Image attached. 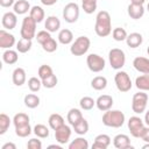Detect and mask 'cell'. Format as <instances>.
Masks as SVG:
<instances>
[{
	"instance_id": "24",
	"label": "cell",
	"mask_w": 149,
	"mask_h": 149,
	"mask_svg": "<svg viewBox=\"0 0 149 149\" xmlns=\"http://www.w3.org/2000/svg\"><path fill=\"white\" fill-rule=\"evenodd\" d=\"M19 59V55H17V51L15 50H12V49H7L3 54H2V61L8 64V65H12V64H15Z\"/></svg>"
},
{
	"instance_id": "43",
	"label": "cell",
	"mask_w": 149,
	"mask_h": 149,
	"mask_svg": "<svg viewBox=\"0 0 149 149\" xmlns=\"http://www.w3.org/2000/svg\"><path fill=\"white\" fill-rule=\"evenodd\" d=\"M58 83V79L56 77V74H51L49 77H47L45 79H42V86H44L45 88H54Z\"/></svg>"
},
{
	"instance_id": "52",
	"label": "cell",
	"mask_w": 149,
	"mask_h": 149,
	"mask_svg": "<svg viewBox=\"0 0 149 149\" xmlns=\"http://www.w3.org/2000/svg\"><path fill=\"white\" fill-rule=\"evenodd\" d=\"M133 3H140V5H143L146 0H130Z\"/></svg>"
},
{
	"instance_id": "46",
	"label": "cell",
	"mask_w": 149,
	"mask_h": 149,
	"mask_svg": "<svg viewBox=\"0 0 149 149\" xmlns=\"http://www.w3.org/2000/svg\"><path fill=\"white\" fill-rule=\"evenodd\" d=\"M28 149H41L42 148V142L37 139H30L27 143Z\"/></svg>"
},
{
	"instance_id": "32",
	"label": "cell",
	"mask_w": 149,
	"mask_h": 149,
	"mask_svg": "<svg viewBox=\"0 0 149 149\" xmlns=\"http://www.w3.org/2000/svg\"><path fill=\"white\" fill-rule=\"evenodd\" d=\"M74 133H77L78 135H85L88 132V122L83 118L80 121H78L76 125L72 126Z\"/></svg>"
},
{
	"instance_id": "37",
	"label": "cell",
	"mask_w": 149,
	"mask_h": 149,
	"mask_svg": "<svg viewBox=\"0 0 149 149\" xmlns=\"http://www.w3.org/2000/svg\"><path fill=\"white\" fill-rule=\"evenodd\" d=\"M10 122H12V120L9 119V116L7 114H5V113L0 114V135H3L8 130Z\"/></svg>"
},
{
	"instance_id": "16",
	"label": "cell",
	"mask_w": 149,
	"mask_h": 149,
	"mask_svg": "<svg viewBox=\"0 0 149 149\" xmlns=\"http://www.w3.org/2000/svg\"><path fill=\"white\" fill-rule=\"evenodd\" d=\"M113 144L116 149H128L133 148L130 144V139L126 134H118L113 139Z\"/></svg>"
},
{
	"instance_id": "42",
	"label": "cell",
	"mask_w": 149,
	"mask_h": 149,
	"mask_svg": "<svg viewBox=\"0 0 149 149\" xmlns=\"http://www.w3.org/2000/svg\"><path fill=\"white\" fill-rule=\"evenodd\" d=\"M15 134L19 137H27L31 134V127L30 125H24V126H20V127H15Z\"/></svg>"
},
{
	"instance_id": "26",
	"label": "cell",
	"mask_w": 149,
	"mask_h": 149,
	"mask_svg": "<svg viewBox=\"0 0 149 149\" xmlns=\"http://www.w3.org/2000/svg\"><path fill=\"white\" fill-rule=\"evenodd\" d=\"M48 122H49L50 128H51V129H54V130H56L57 128H59L61 126H63V125H64V119H63V116H62L61 114L54 113V114H51V115L49 116Z\"/></svg>"
},
{
	"instance_id": "6",
	"label": "cell",
	"mask_w": 149,
	"mask_h": 149,
	"mask_svg": "<svg viewBox=\"0 0 149 149\" xmlns=\"http://www.w3.org/2000/svg\"><path fill=\"white\" fill-rule=\"evenodd\" d=\"M148 104V94L144 91H140L133 95L132 99V109L136 114H141L146 111Z\"/></svg>"
},
{
	"instance_id": "3",
	"label": "cell",
	"mask_w": 149,
	"mask_h": 149,
	"mask_svg": "<svg viewBox=\"0 0 149 149\" xmlns=\"http://www.w3.org/2000/svg\"><path fill=\"white\" fill-rule=\"evenodd\" d=\"M90 45H91V41L87 36H79L71 44L70 51L73 56H83L88 51Z\"/></svg>"
},
{
	"instance_id": "55",
	"label": "cell",
	"mask_w": 149,
	"mask_h": 149,
	"mask_svg": "<svg viewBox=\"0 0 149 149\" xmlns=\"http://www.w3.org/2000/svg\"><path fill=\"white\" fill-rule=\"evenodd\" d=\"M147 10L149 12V2H148V5H147Z\"/></svg>"
},
{
	"instance_id": "33",
	"label": "cell",
	"mask_w": 149,
	"mask_h": 149,
	"mask_svg": "<svg viewBox=\"0 0 149 149\" xmlns=\"http://www.w3.org/2000/svg\"><path fill=\"white\" fill-rule=\"evenodd\" d=\"M13 123L14 127H20L29 123V116L26 113H16L13 118Z\"/></svg>"
},
{
	"instance_id": "27",
	"label": "cell",
	"mask_w": 149,
	"mask_h": 149,
	"mask_svg": "<svg viewBox=\"0 0 149 149\" xmlns=\"http://www.w3.org/2000/svg\"><path fill=\"white\" fill-rule=\"evenodd\" d=\"M66 119H68L69 123H70L71 126H73V125H76L78 121H80V120L83 119V114H81V112H80L78 108H71V109L68 112Z\"/></svg>"
},
{
	"instance_id": "31",
	"label": "cell",
	"mask_w": 149,
	"mask_h": 149,
	"mask_svg": "<svg viewBox=\"0 0 149 149\" xmlns=\"http://www.w3.org/2000/svg\"><path fill=\"white\" fill-rule=\"evenodd\" d=\"M23 102L28 108H36L40 105V98L34 93H29L24 97Z\"/></svg>"
},
{
	"instance_id": "45",
	"label": "cell",
	"mask_w": 149,
	"mask_h": 149,
	"mask_svg": "<svg viewBox=\"0 0 149 149\" xmlns=\"http://www.w3.org/2000/svg\"><path fill=\"white\" fill-rule=\"evenodd\" d=\"M36 40H37V42L42 45L44 42H47L49 38H51V35H50V33L48 31V30H41V31H38L37 34H36Z\"/></svg>"
},
{
	"instance_id": "22",
	"label": "cell",
	"mask_w": 149,
	"mask_h": 149,
	"mask_svg": "<svg viewBox=\"0 0 149 149\" xmlns=\"http://www.w3.org/2000/svg\"><path fill=\"white\" fill-rule=\"evenodd\" d=\"M13 9H14V13H16L19 15H23V14L30 12L31 7L27 0H17V1H15Z\"/></svg>"
},
{
	"instance_id": "50",
	"label": "cell",
	"mask_w": 149,
	"mask_h": 149,
	"mask_svg": "<svg viewBox=\"0 0 149 149\" xmlns=\"http://www.w3.org/2000/svg\"><path fill=\"white\" fill-rule=\"evenodd\" d=\"M57 1H58V0H41L42 5H44V6H52V5H55Z\"/></svg>"
},
{
	"instance_id": "5",
	"label": "cell",
	"mask_w": 149,
	"mask_h": 149,
	"mask_svg": "<svg viewBox=\"0 0 149 149\" xmlns=\"http://www.w3.org/2000/svg\"><path fill=\"white\" fill-rule=\"evenodd\" d=\"M108 59H109V64H111L112 69L120 70L126 63V55H125L123 50H121L119 48H114V49L109 50Z\"/></svg>"
},
{
	"instance_id": "38",
	"label": "cell",
	"mask_w": 149,
	"mask_h": 149,
	"mask_svg": "<svg viewBox=\"0 0 149 149\" xmlns=\"http://www.w3.org/2000/svg\"><path fill=\"white\" fill-rule=\"evenodd\" d=\"M95 105V100L91 97H83L80 100H79V106L81 109L84 111H90L94 107Z\"/></svg>"
},
{
	"instance_id": "30",
	"label": "cell",
	"mask_w": 149,
	"mask_h": 149,
	"mask_svg": "<svg viewBox=\"0 0 149 149\" xmlns=\"http://www.w3.org/2000/svg\"><path fill=\"white\" fill-rule=\"evenodd\" d=\"M31 45H33L31 40H27V38H22L21 37L19 40V42L16 43V50L19 52H21V54H26L31 49Z\"/></svg>"
},
{
	"instance_id": "18",
	"label": "cell",
	"mask_w": 149,
	"mask_h": 149,
	"mask_svg": "<svg viewBox=\"0 0 149 149\" xmlns=\"http://www.w3.org/2000/svg\"><path fill=\"white\" fill-rule=\"evenodd\" d=\"M111 144V137L107 134H99L95 136L94 142L92 144L93 149H106Z\"/></svg>"
},
{
	"instance_id": "36",
	"label": "cell",
	"mask_w": 149,
	"mask_h": 149,
	"mask_svg": "<svg viewBox=\"0 0 149 149\" xmlns=\"http://www.w3.org/2000/svg\"><path fill=\"white\" fill-rule=\"evenodd\" d=\"M33 132H34V134H35L37 137H40V139H45V137L49 136V128H48L45 125H42V123H37V125L34 127Z\"/></svg>"
},
{
	"instance_id": "54",
	"label": "cell",
	"mask_w": 149,
	"mask_h": 149,
	"mask_svg": "<svg viewBox=\"0 0 149 149\" xmlns=\"http://www.w3.org/2000/svg\"><path fill=\"white\" fill-rule=\"evenodd\" d=\"M149 148V142H147L144 146H143V149H148Z\"/></svg>"
},
{
	"instance_id": "39",
	"label": "cell",
	"mask_w": 149,
	"mask_h": 149,
	"mask_svg": "<svg viewBox=\"0 0 149 149\" xmlns=\"http://www.w3.org/2000/svg\"><path fill=\"white\" fill-rule=\"evenodd\" d=\"M112 36H113V40L118 41V42H121V41H126L128 34L127 31L121 28V27H118V28H114L113 31H112Z\"/></svg>"
},
{
	"instance_id": "9",
	"label": "cell",
	"mask_w": 149,
	"mask_h": 149,
	"mask_svg": "<svg viewBox=\"0 0 149 149\" xmlns=\"http://www.w3.org/2000/svg\"><path fill=\"white\" fill-rule=\"evenodd\" d=\"M86 64H87V68L92 72H100V71H102L105 69L106 62L98 54H90L86 57Z\"/></svg>"
},
{
	"instance_id": "23",
	"label": "cell",
	"mask_w": 149,
	"mask_h": 149,
	"mask_svg": "<svg viewBox=\"0 0 149 149\" xmlns=\"http://www.w3.org/2000/svg\"><path fill=\"white\" fill-rule=\"evenodd\" d=\"M72 41H73V34L70 29L64 28V29L59 30V33H58V42L59 43L65 45V44H70Z\"/></svg>"
},
{
	"instance_id": "17",
	"label": "cell",
	"mask_w": 149,
	"mask_h": 149,
	"mask_svg": "<svg viewBox=\"0 0 149 149\" xmlns=\"http://www.w3.org/2000/svg\"><path fill=\"white\" fill-rule=\"evenodd\" d=\"M127 12H128V15H129L132 19L139 20V19H141V17L143 16V14H144V7H143V5L130 2L129 6H128Z\"/></svg>"
},
{
	"instance_id": "8",
	"label": "cell",
	"mask_w": 149,
	"mask_h": 149,
	"mask_svg": "<svg viewBox=\"0 0 149 149\" xmlns=\"http://www.w3.org/2000/svg\"><path fill=\"white\" fill-rule=\"evenodd\" d=\"M79 17V6L76 2H69L63 8V19L68 23H74Z\"/></svg>"
},
{
	"instance_id": "41",
	"label": "cell",
	"mask_w": 149,
	"mask_h": 149,
	"mask_svg": "<svg viewBox=\"0 0 149 149\" xmlns=\"http://www.w3.org/2000/svg\"><path fill=\"white\" fill-rule=\"evenodd\" d=\"M41 86H42V80H41L40 78H37V77H31V78L28 79V87H29V90H30L31 92H37V91H40Z\"/></svg>"
},
{
	"instance_id": "44",
	"label": "cell",
	"mask_w": 149,
	"mask_h": 149,
	"mask_svg": "<svg viewBox=\"0 0 149 149\" xmlns=\"http://www.w3.org/2000/svg\"><path fill=\"white\" fill-rule=\"evenodd\" d=\"M42 48H43V50L47 51V52H54V51L57 50L58 44H57L56 40H54V38L51 37V38H49L47 42H44V43L42 44Z\"/></svg>"
},
{
	"instance_id": "12",
	"label": "cell",
	"mask_w": 149,
	"mask_h": 149,
	"mask_svg": "<svg viewBox=\"0 0 149 149\" xmlns=\"http://www.w3.org/2000/svg\"><path fill=\"white\" fill-rule=\"evenodd\" d=\"M15 44V36L5 29L0 30V48L2 49H10Z\"/></svg>"
},
{
	"instance_id": "14",
	"label": "cell",
	"mask_w": 149,
	"mask_h": 149,
	"mask_svg": "<svg viewBox=\"0 0 149 149\" xmlns=\"http://www.w3.org/2000/svg\"><path fill=\"white\" fill-rule=\"evenodd\" d=\"M1 23H2V27L5 29H8V30L14 29L15 26H16V23H17L16 13H14V12H7V13H5L2 15Z\"/></svg>"
},
{
	"instance_id": "11",
	"label": "cell",
	"mask_w": 149,
	"mask_h": 149,
	"mask_svg": "<svg viewBox=\"0 0 149 149\" xmlns=\"http://www.w3.org/2000/svg\"><path fill=\"white\" fill-rule=\"evenodd\" d=\"M70 136H71V128L65 123L55 130V139L59 144L68 143L70 140Z\"/></svg>"
},
{
	"instance_id": "20",
	"label": "cell",
	"mask_w": 149,
	"mask_h": 149,
	"mask_svg": "<svg viewBox=\"0 0 149 149\" xmlns=\"http://www.w3.org/2000/svg\"><path fill=\"white\" fill-rule=\"evenodd\" d=\"M27 76H26V71L22 68H16L13 73H12V80L14 83V85L16 86H22L26 83Z\"/></svg>"
},
{
	"instance_id": "1",
	"label": "cell",
	"mask_w": 149,
	"mask_h": 149,
	"mask_svg": "<svg viewBox=\"0 0 149 149\" xmlns=\"http://www.w3.org/2000/svg\"><path fill=\"white\" fill-rule=\"evenodd\" d=\"M94 31L99 37H106L112 33V20L107 10H100L97 14Z\"/></svg>"
},
{
	"instance_id": "49",
	"label": "cell",
	"mask_w": 149,
	"mask_h": 149,
	"mask_svg": "<svg viewBox=\"0 0 149 149\" xmlns=\"http://www.w3.org/2000/svg\"><path fill=\"white\" fill-rule=\"evenodd\" d=\"M1 149H16V146L12 142H7L1 147Z\"/></svg>"
},
{
	"instance_id": "48",
	"label": "cell",
	"mask_w": 149,
	"mask_h": 149,
	"mask_svg": "<svg viewBox=\"0 0 149 149\" xmlns=\"http://www.w3.org/2000/svg\"><path fill=\"white\" fill-rule=\"evenodd\" d=\"M14 3H15V0H0V6L5 8L14 6Z\"/></svg>"
},
{
	"instance_id": "28",
	"label": "cell",
	"mask_w": 149,
	"mask_h": 149,
	"mask_svg": "<svg viewBox=\"0 0 149 149\" xmlns=\"http://www.w3.org/2000/svg\"><path fill=\"white\" fill-rule=\"evenodd\" d=\"M29 15H30L37 23L42 22V21L44 20V16H45L44 10H43V8H42L41 6H33L31 9H30V12H29Z\"/></svg>"
},
{
	"instance_id": "34",
	"label": "cell",
	"mask_w": 149,
	"mask_h": 149,
	"mask_svg": "<svg viewBox=\"0 0 149 149\" xmlns=\"http://www.w3.org/2000/svg\"><path fill=\"white\" fill-rule=\"evenodd\" d=\"M98 0H81V7L86 14H93L97 9Z\"/></svg>"
},
{
	"instance_id": "25",
	"label": "cell",
	"mask_w": 149,
	"mask_h": 149,
	"mask_svg": "<svg viewBox=\"0 0 149 149\" xmlns=\"http://www.w3.org/2000/svg\"><path fill=\"white\" fill-rule=\"evenodd\" d=\"M135 86L140 91H149V73L142 74L136 77L135 79Z\"/></svg>"
},
{
	"instance_id": "51",
	"label": "cell",
	"mask_w": 149,
	"mask_h": 149,
	"mask_svg": "<svg viewBox=\"0 0 149 149\" xmlns=\"http://www.w3.org/2000/svg\"><path fill=\"white\" fill-rule=\"evenodd\" d=\"M144 123L147 125V126H149V109L146 112V114H144Z\"/></svg>"
},
{
	"instance_id": "47",
	"label": "cell",
	"mask_w": 149,
	"mask_h": 149,
	"mask_svg": "<svg viewBox=\"0 0 149 149\" xmlns=\"http://www.w3.org/2000/svg\"><path fill=\"white\" fill-rule=\"evenodd\" d=\"M140 139H142L144 142H149V126L148 127H144V129L142 130V134H141Z\"/></svg>"
},
{
	"instance_id": "21",
	"label": "cell",
	"mask_w": 149,
	"mask_h": 149,
	"mask_svg": "<svg viewBox=\"0 0 149 149\" xmlns=\"http://www.w3.org/2000/svg\"><path fill=\"white\" fill-rule=\"evenodd\" d=\"M126 42H127V45H128L129 48L135 49V48H139V47L142 44L143 37H142V35H141L140 33H130V34L127 36Z\"/></svg>"
},
{
	"instance_id": "40",
	"label": "cell",
	"mask_w": 149,
	"mask_h": 149,
	"mask_svg": "<svg viewBox=\"0 0 149 149\" xmlns=\"http://www.w3.org/2000/svg\"><path fill=\"white\" fill-rule=\"evenodd\" d=\"M54 72H52V69L50 65H47V64H43L38 68L37 70V74H38V78L42 80V79H45L47 77L51 76Z\"/></svg>"
},
{
	"instance_id": "13",
	"label": "cell",
	"mask_w": 149,
	"mask_h": 149,
	"mask_svg": "<svg viewBox=\"0 0 149 149\" xmlns=\"http://www.w3.org/2000/svg\"><path fill=\"white\" fill-rule=\"evenodd\" d=\"M113 98L108 94H102V95H99L98 99L95 100V106L98 107L99 111L101 112H106L108 109L112 108L113 106Z\"/></svg>"
},
{
	"instance_id": "10",
	"label": "cell",
	"mask_w": 149,
	"mask_h": 149,
	"mask_svg": "<svg viewBox=\"0 0 149 149\" xmlns=\"http://www.w3.org/2000/svg\"><path fill=\"white\" fill-rule=\"evenodd\" d=\"M144 121L140 116H130L128 120V129L130 132V135L134 137H140L142 134V130L144 129Z\"/></svg>"
},
{
	"instance_id": "4",
	"label": "cell",
	"mask_w": 149,
	"mask_h": 149,
	"mask_svg": "<svg viewBox=\"0 0 149 149\" xmlns=\"http://www.w3.org/2000/svg\"><path fill=\"white\" fill-rule=\"evenodd\" d=\"M36 24H37V22L30 15L23 17L21 30H20L21 37L27 38V40H33L36 36Z\"/></svg>"
},
{
	"instance_id": "7",
	"label": "cell",
	"mask_w": 149,
	"mask_h": 149,
	"mask_svg": "<svg viewBox=\"0 0 149 149\" xmlns=\"http://www.w3.org/2000/svg\"><path fill=\"white\" fill-rule=\"evenodd\" d=\"M115 86L120 92H128L132 88V80L126 71H118L114 76Z\"/></svg>"
},
{
	"instance_id": "19",
	"label": "cell",
	"mask_w": 149,
	"mask_h": 149,
	"mask_svg": "<svg viewBox=\"0 0 149 149\" xmlns=\"http://www.w3.org/2000/svg\"><path fill=\"white\" fill-rule=\"evenodd\" d=\"M44 28L49 33H56L61 28V21H59V19L57 16H55V15L48 16L47 20H45V22H44Z\"/></svg>"
},
{
	"instance_id": "56",
	"label": "cell",
	"mask_w": 149,
	"mask_h": 149,
	"mask_svg": "<svg viewBox=\"0 0 149 149\" xmlns=\"http://www.w3.org/2000/svg\"><path fill=\"white\" fill-rule=\"evenodd\" d=\"M147 54H148V56H149V47H148V49H147Z\"/></svg>"
},
{
	"instance_id": "53",
	"label": "cell",
	"mask_w": 149,
	"mask_h": 149,
	"mask_svg": "<svg viewBox=\"0 0 149 149\" xmlns=\"http://www.w3.org/2000/svg\"><path fill=\"white\" fill-rule=\"evenodd\" d=\"M49 148H56V149H61L62 147H61V146H57V144H50V146H49Z\"/></svg>"
},
{
	"instance_id": "35",
	"label": "cell",
	"mask_w": 149,
	"mask_h": 149,
	"mask_svg": "<svg viewBox=\"0 0 149 149\" xmlns=\"http://www.w3.org/2000/svg\"><path fill=\"white\" fill-rule=\"evenodd\" d=\"M87 148H88V142L84 137H77L69 144V149H87Z\"/></svg>"
},
{
	"instance_id": "2",
	"label": "cell",
	"mask_w": 149,
	"mask_h": 149,
	"mask_svg": "<svg viewBox=\"0 0 149 149\" xmlns=\"http://www.w3.org/2000/svg\"><path fill=\"white\" fill-rule=\"evenodd\" d=\"M102 123L106 127L120 128L125 123V114L119 109H108L102 115Z\"/></svg>"
},
{
	"instance_id": "15",
	"label": "cell",
	"mask_w": 149,
	"mask_h": 149,
	"mask_svg": "<svg viewBox=\"0 0 149 149\" xmlns=\"http://www.w3.org/2000/svg\"><path fill=\"white\" fill-rule=\"evenodd\" d=\"M133 66L136 71L147 74V73H149V58L142 57V56L135 57L133 61Z\"/></svg>"
},
{
	"instance_id": "29",
	"label": "cell",
	"mask_w": 149,
	"mask_h": 149,
	"mask_svg": "<svg viewBox=\"0 0 149 149\" xmlns=\"http://www.w3.org/2000/svg\"><path fill=\"white\" fill-rule=\"evenodd\" d=\"M91 86H92V88H94L97 91L105 90L107 86V79L102 76H97L91 80Z\"/></svg>"
}]
</instances>
